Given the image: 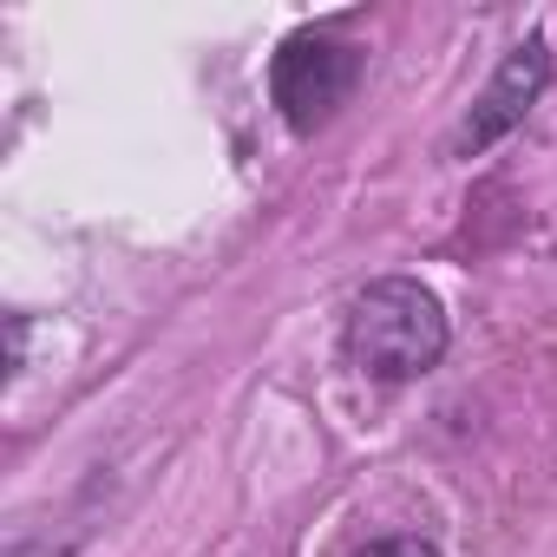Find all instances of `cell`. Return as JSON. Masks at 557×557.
Instances as JSON below:
<instances>
[{
  "instance_id": "cell-1",
  "label": "cell",
  "mask_w": 557,
  "mask_h": 557,
  "mask_svg": "<svg viewBox=\"0 0 557 557\" xmlns=\"http://www.w3.org/2000/svg\"><path fill=\"white\" fill-rule=\"evenodd\" d=\"M446 309L420 275H381L348 302V329L342 348L361 374L374 381H420L426 368H440L446 355Z\"/></svg>"
},
{
  "instance_id": "cell-2",
  "label": "cell",
  "mask_w": 557,
  "mask_h": 557,
  "mask_svg": "<svg viewBox=\"0 0 557 557\" xmlns=\"http://www.w3.org/2000/svg\"><path fill=\"white\" fill-rule=\"evenodd\" d=\"M361 73H368V53L355 40L329 34V27H302L269 60V99H275L289 132H322L355 99Z\"/></svg>"
},
{
  "instance_id": "cell-3",
  "label": "cell",
  "mask_w": 557,
  "mask_h": 557,
  "mask_svg": "<svg viewBox=\"0 0 557 557\" xmlns=\"http://www.w3.org/2000/svg\"><path fill=\"white\" fill-rule=\"evenodd\" d=\"M550 86V47L531 34V40H518L505 60H498V73H492V86L479 92V106H472V119L459 125V151L472 158V151H485V145H498L511 125H524V112L537 106V92Z\"/></svg>"
},
{
  "instance_id": "cell-4",
  "label": "cell",
  "mask_w": 557,
  "mask_h": 557,
  "mask_svg": "<svg viewBox=\"0 0 557 557\" xmlns=\"http://www.w3.org/2000/svg\"><path fill=\"white\" fill-rule=\"evenodd\" d=\"M355 557H440V544H433V537L400 531V537H374V544H361Z\"/></svg>"
}]
</instances>
